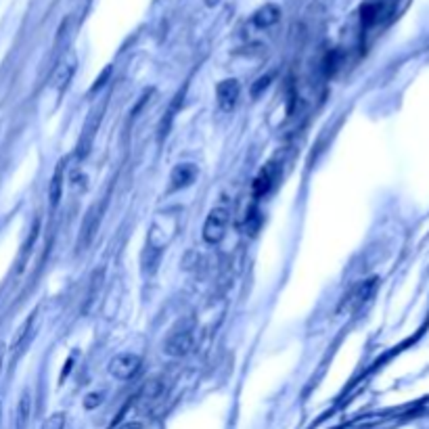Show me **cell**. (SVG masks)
Here are the masks:
<instances>
[{
	"mask_svg": "<svg viewBox=\"0 0 429 429\" xmlns=\"http://www.w3.org/2000/svg\"><path fill=\"white\" fill-rule=\"evenodd\" d=\"M279 17H281V11H279L275 4H266V6H262V9L253 15V23H255V28L264 30V28L275 26V23L279 21Z\"/></svg>",
	"mask_w": 429,
	"mask_h": 429,
	"instance_id": "52a82bcc",
	"label": "cell"
},
{
	"mask_svg": "<svg viewBox=\"0 0 429 429\" xmlns=\"http://www.w3.org/2000/svg\"><path fill=\"white\" fill-rule=\"evenodd\" d=\"M115 429H144L143 423L141 421H128V423H122V425H117Z\"/></svg>",
	"mask_w": 429,
	"mask_h": 429,
	"instance_id": "2e32d148",
	"label": "cell"
},
{
	"mask_svg": "<svg viewBox=\"0 0 429 429\" xmlns=\"http://www.w3.org/2000/svg\"><path fill=\"white\" fill-rule=\"evenodd\" d=\"M105 206H107V197H103V201H101L99 206L95 203V206L90 208V212L86 214L84 224H82V241L78 243V248H86V245L90 243L92 235L97 233V228H99V224H101V214H103Z\"/></svg>",
	"mask_w": 429,
	"mask_h": 429,
	"instance_id": "277c9868",
	"label": "cell"
},
{
	"mask_svg": "<svg viewBox=\"0 0 429 429\" xmlns=\"http://www.w3.org/2000/svg\"><path fill=\"white\" fill-rule=\"evenodd\" d=\"M193 346H195V335H193V331H180V333H174V335L166 341L164 352L172 358H184L186 354H191Z\"/></svg>",
	"mask_w": 429,
	"mask_h": 429,
	"instance_id": "3957f363",
	"label": "cell"
},
{
	"mask_svg": "<svg viewBox=\"0 0 429 429\" xmlns=\"http://www.w3.org/2000/svg\"><path fill=\"white\" fill-rule=\"evenodd\" d=\"M272 180H275V174H272V170H270V168L262 170V172L258 174V179L253 180V195H255V197L266 195V193H268V189H270V184H272Z\"/></svg>",
	"mask_w": 429,
	"mask_h": 429,
	"instance_id": "30bf717a",
	"label": "cell"
},
{
	"mask_svg": "<svg viewBox=\"0 0 429 429\" xmlns=\"http://www.w3.org/2000/svg\"><path fill=\"white\" fill-rule=\"evenodd\" d=\"M159 393H161V381H159V379H151V381H147L143 386L141 398H144V400H153V398H157Z\"/></svg>",
	"mask_w": 429,
	"mask_h": 429,
	"instance_id": "7c38bea8",
	"label": "cell"
},
{
	"mask_svg": "<svg viewBox=\"0 0 429 429\" xmlns=\"http://www.w3.org/2000/svg\"><path fill=\"white\" fill-rule=\"evenodd\" d=\"M101 398H103V393H88L86 400H84V406L86 408H95V406L101 404Z\"/></svg>",
	"mask_w": 429,
	"mask_h": 429,
	"instance_id": "9a60e30c",
	"label": "cell"
},
{
	"mask_svg": "<svg viewBox=\"0 0 429 429\" xmlns=\"http://www.w3.org/2000/svg\"><path fill=\"white\" fill-rule=\"evenodd\" d=\"M73 70H75L73 61H70V63H63V65L57 70V73H55V88H57L59 92L68 88V84H70V80H72V75H73Z\"/></svg>",
	"mask_w": 429,
	"mask_h": 429,
	"instance_id": "8fae6325",
	"label": "cell"
},
{
	"mask_svg": "<svg viewBox=\"0 0 429 429\" xmlns=\"http://www.w3.org/2000/svg\"><path fill=\"white\" fill-rule=\"evenodd\" d=\"M63 176H65V168L63 164L57 166L55 170V176L51 180V189H48V197H51V206L57 208L59 201H61V195H63Z\"/></svg>",
	"mask_w": 429,
	"mask_h": 429,
	"instance_id": "ba28073f",
	"label": "cell"
},
{
	"mask_svg": "<svg viewBox=\"0 0 429 429\" xmlns=\"http://www.w3.org/2000/svg\"><path fill=\"white\" fill-rule=\"evenodd\" d=\"M139 371H141V356L130 354V352L117 354V356L109 362V373H111L115 379H120V381L132 379Z\"/></svg>",
	"mask_w": 429,
	"mask_h": 429,
	"instance_id": "7a4b0ae2",
	"label": "cell"
},
{
	"mask_svg": "<svg viewBox=\"0 0 429 429\" xmlns=\"http://www.w3.org/2000/svg\"><path fill=\"white\" fill-rule=\"evenodd\" d=\"M239 92H241V88H239L237 80H224V82H220L218 88H216V97H218L220 109L222 111L235 109L237 101H239Z\"/></svg>",
	"mask_w": 429,
	"mask_h": 429,
	"instance_id": "5b68a950",
	"label": "cell"
},
{
	"mask_svg": "<svg viewBox=\"0 0 429 429\" xmlns=\"http://www.w3.org/2000/svg\"><path fill=\"white\" fill-rule=\"evenodd\" d=\"M375 289V281H366V283H360L356 285L348 295H346V300H344V310H348V312H354L358 306H362L364 302H366V297L371 295V291Z\"/></svg>",
	"mask_w": 429,
	"mask_h": 429,
	"instance_id": "8992f818",
	"label": "cell"
},
{
	"mask_svg": "<svg viewBox=\"0 0 429 429\" xmlns=\"http://www.w3.org/2000/svg\"><path fill=\"white\" fill-rule=\"evenodd\" d=\"M42 429H65V413H55V415H51V417L44 421Z\"/></svg>",
	"mask_w": 429,
	"mask_h": 429,
	"instance_id": "5bb4252c",
	"label": "cell"
},
{
	"mask_svg": "<svg viewBox=\"0 0 429 429\" xmlns=\"http://www.w3.org/2000/svg\"><path fill=\"white\" fill-rule=\"evenodd\" d=\"M30 408H32V398L26 393L21 398V404H19V429H26L28 417H30Z\"/></svg>",
	"mask_w": 429,
	"mask_h": 429,
	"instance_id": "4fadbf2b",
	"label": "cell"
},
{
	"mask_svg": "<svg viewBox=\"0 0 429 429\" xmlns=\"http://www.w3.org/2000/svg\"><path fill=\"white\" fill-rule=\"evenodd\" d=\"M195 179V168L191 166V164H182L179 166L174 172H172V186L174 189H179V186H186V184H191Z\"/></svg>",
	"mask_w": 429,
	"mask_h": 429,
	"instance_id": "9c48e42d",
	"label": "cell"
},
{
	"mask_svg": "<svg viewBox=\"0 0 429 429\" xmlns=\"http://www.w3.org/2000/svg\"><path fill=\"white\" fill-rule=\"evenodd\" d=\"M228 218H231V212L226 210V208H214L208 218H206V222H203V239L208 241V243H220L222 241V237H224V233H226V226H228Z\"/></svg>",
	"mask_w": 429,
	"mask_h": 429,
	"instance_id": "6da1fadb",
	"label": "cell"
}]
</instances>
